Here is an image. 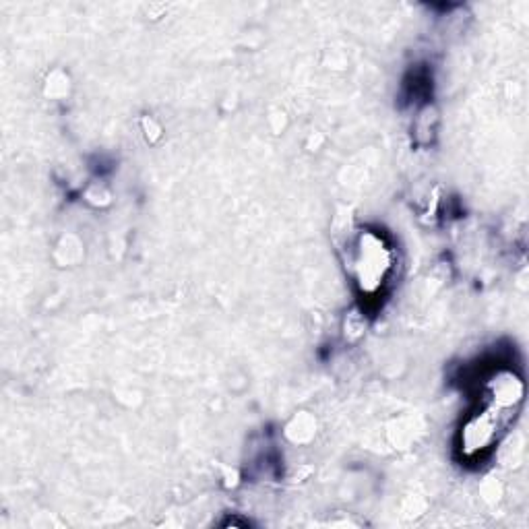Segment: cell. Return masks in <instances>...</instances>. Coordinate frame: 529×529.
<instances>
[{"instance_id": "obj_1", "label": "cell", "mask_w": 529, "mask_h": 529, "mask_svg": "<svg viewBox=\"0 0 529 529\" xmlns=\"http://www.w3.org/2000/svg\"><path fill=\"white\" fill-rule=\"evenodd\" d=\"M389 267L391 265H389L387 248L381 244V240L377 236L362 238V246L358 253V271L362 284H366V290H372L383 284L381 279L385 277Z\"/></svg>"}]
</instances>
